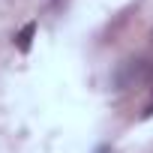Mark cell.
<instances>
[{"label":"cell","mask_w":153,"mask_h":153,"mask_svg":"<svg viewBox=\"0 0 153 153\" xmlns=\"http://www.w3.org/2000/svg\"><path fill=\"white\" fill-rule=\"evenodd\" d=\"M33 36H36V21H27V24L15 33V48H18L21 54H27L30 45H33Z\"/></svg>","instance_id":"cell-1"},{"label":"cell","mask_w":153,"mask_h":153,"mask_svg":"<svg viewBox=\"0 0 153 153\" xmlns=\"http://www.w3.org/2000/svg\"><path fill=\"white\" fill-rule=\"evenodd\" d=\"M153 114V96H150V102H147V108H144V117H150Z\"/></svg>","instance_id":"cell-2"}]
</instances>
